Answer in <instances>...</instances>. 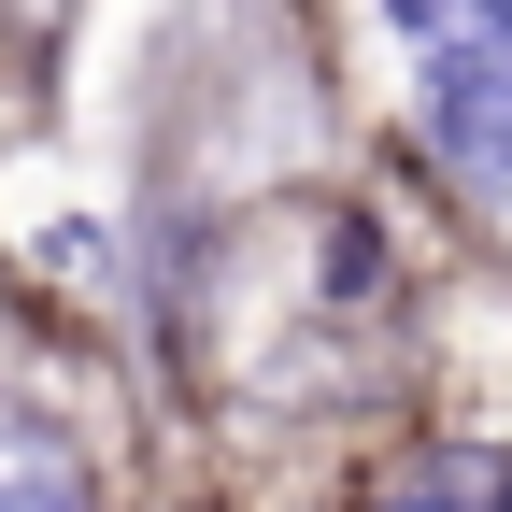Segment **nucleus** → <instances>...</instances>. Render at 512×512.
<instances>
[{
  "mask_svg": "<svg viewBox=\"0 0 512 512\" xmlns=\"http://www.w3.org/2000/svg\"><path fill=\"white\" fill-rule=\"evenodd\" d=\"M384 512H512V470L456 441V456H413L399 484H384Z\"/></svg>",
  "mask_w": 512,
  "mask_h": 512,
  "instance_id": "2",
  "label": "nucleus"
},
{
  "mask_svg": "<svg viewBox=\"0 0 512 512\" xmlns=\"http://www.w3.org/2000/svg\"><path fill=\"white\" fill-rule=\"evenodd\" d=\"M0 512H100V498H86V470H72V441L0 427Z\"/></svg>",
  "mask_w": 512,
  "mask_h": 512,
  "instance_id": "3",
  "label": "nucleus"
},
{
  "mask_svg": "<svg viewBox=\"0 0 512 512\" xmlns=\"http://www.w3.org/2000/svg\"><path fill=\"white\" fill-rule=\"evenodd\" d=\"M399 15V43L427 57V43H512V0H384Z\"/></svg>",
  "mask_w": 512,
  "mask_h": 512,
  "instance_id": "4",
  "label": "nucleus"
},
{
  "mask_svg": "<svg viewBox=\"0 0 512 512\" xmlns=\"http://www.w3.org/2000/svg\"><path fill=\"white\" fill-rule=\"evenodd\" d=\"M413 128L441 143V171L512 200V43H427L413 57Z\"/></svg>",
  "mask_w": 512,
  "mask_h": 512,
  "instance_id": "1",
  "label": "nucleus"
}]
</instances>
